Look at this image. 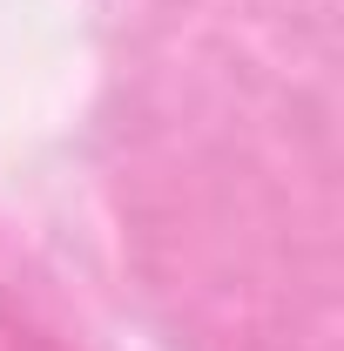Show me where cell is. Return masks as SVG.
<instances>
[{"label": "cell", "mask_w": 344, "mask_h": 351, "mask_svg": "<svg viewBox=\"0 0 344 351\" xmlns=\"http://www.w3.org/2000/svg\"><path fill=\"white\" fill-rule=\"evenodd\" d=\"M0 351H68V345L47 331L41 317H27V311L0 291Z\"/></svg>", "instance_id": "6da1fadb"}]
</instances>
